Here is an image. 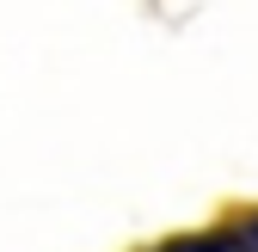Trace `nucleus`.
<instances>
[{"mask_svg":"<svg viewBox=\"0 0 258 252\" xmlns=\"http://www.w3.org/2000/svg\"><path fill=\"white\" fill-rule=\"evenodd\" d=\"M172 252H234L228 240H184V246H172Z\"/></svg>","mask_w":258,"mask_h":252,"instance_id":"f257e3e1","label":"nucleus"},{"mask_svg":"<svg viewBox=\"0 0 258 252\" xmlns=\"http://www.w3.org/2000/svg\"><path fill=\"white\" fill-rule=\"evenodd\" d=\"M252 246H258V222H252Z\"/></svg>","mask_w":258,"mask_h":252,"instance_id":"f03ea898","label":"nucleus"}]
</instances>
